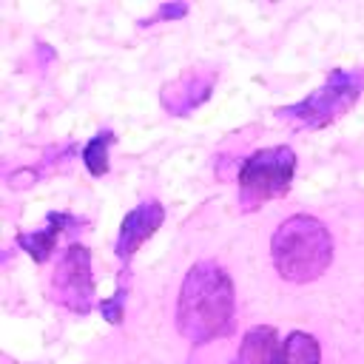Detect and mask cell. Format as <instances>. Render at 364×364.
I'll list each match as a JSON object with an SVG mask.
<instances>
[{"mask_svg":"<svg viewBox=\"0 0 364 364\" xmlns=\"http://www.w3.org/2000/svg\"><path fill=\"white\" fill-rule=\"evenodd\" d=\"M173 318L179 336L196 347L228 338L236 330V290L230 273L216 262H196L179 284Z\"/></svg>","mask_w":364,"mask_h":364,"instance_id":"obj_1","label":"cell"},{"mask_svg":"<svg viewBox=\"0 0 364 364\" xmlns=\"http://www.w3.org/2000/svg\"><path fill=\"white\" fill-rule=\"evenodd\" d=\"M279 336L270 324H256L245 333L233 364H276L279 361Z\"/></svg>","mask_w":364,"mask_h":364,"instance_id":"obj_9","label":"cell"},{"mask_svg":"<svg viewBox=\"0 0 364 364\" xmlns=\"http://www.w3.org/2000/svg\"><path fill=\"white\" fill-rule=\"evenodd\" d=\"M213 85H216V71L193 65L159 88V102L171 117H188L191 111H196L210 100Z\"/></svg>","mask_w":364,"mask_h":364,"instance_id":"obj_6","label":"cell"},{"mask_svg":"<svg viewBox=\"0 0 364 364\" xmlns=\"http://www.w3.org/2000/svg\"><path fill=\"white\" fill-rule=\"evenodd\" d=\"M296 176V151L290 145L259 148L239 165V205L242 210H259L264 202L290 191Z\"/></svg>","mask_w":364,"mask_h":364,"instance_id":"obj_4","label":"cell"},{"mask_svg":"<svg viewBox=\"0 0 364 364\" xmlns=\"http://www.w3.org/2000/svg\"><path fill=\"white\" fill-rule=\"evenodd\" d=\"M162 222H165V208H162L159 199H145L134 210H128L125 219H122V225H119L117 242H114L117 259L128 267L131 256L162 228Z\"/></svg>","mask_w":364,"mask_h":364,"instance_id":"obj_7","label":"cell"},{"mask_svg":"<svg viewBox=\"0 0 364 364\" xmlns=\"http://www.w3.org/2000/svg\"><path fill=\"white\" fill-rule=\"evenodd\" d=\"M270 259L284 282H316L327 273L333 262V236L321 219L310 213H296L284 219L270 236Z\"/></svg>","mask_w":364,"mask_h":364,"instance_id":"obj_2","label":"cell"},{"mask_svg":"<svg viewBox=\"0 0 364 364\" xmlns=\"http://www.w3.org/2000/svg\"><path fill=\"white\" fill-rule=\"evenodd\" d=\"M80 225H82V219H77L74 213L51 210V213H46V225H43L40 230L17 233V247H23V253H28L31 262L43 264V262L51 259L60 233H63V230H71V228H80Z\"/></svg>","mask_w":364,"mask_h":364,"instance_id":"obj_8","label":"cell"},{"mask_svg":"<svg viewBox=\"0 0 364 364\" xmlns=\"http://www.w3.org/2000/svg\"><path fill=\"white\" fill-rule=\"evenodd\" d=\"M276 364H321V344H318V338L304 333V330H293L282 341Z\"/></svg>","mask_w":364,"mask_h":364,"instance_id":"obj_10","label":"cell"},{"mask_svg":"<svg viewBox=\"0 0 364 364\" xmlns=\"http://www.w3.org/2000/svg\"><path fill=\"white\" fill-rule=\"evenodd\" d=\"M48 296L54 304L65 307L68 313L88 316L97 304L94 299V267H91V250L80 242H71L63 256L54 264Z\"/></svg>","mask_w":364,"mask_h":364,"instance_id":"obj_5","label":"cell"},{"mask_svg":"<svg viewBox=\"0 0 364 364\" xmlns=\"http://www.w3.org/2000/svg\"><path fill=\"white\" fill-rule=\"evenodd\" d=\"M364 91L361 68H330L324 82L293 105L276 108V117L296 128H324L344 117Z\"/></svg>","mask_w":364,"mask_h":364,"instance_id":"obj_3","label":"cell"},{"mask_svg":"<svg viewBox=\"0 0 364 364\" xmlns=\"http://www.w3.org/2000/svg\"><path fill=\"white\" fill-rule=\"evenodd\" d=\"M125 296H128V290H125V284H119L117 287V293L111 296V299H102L97 307H100V313H102V318L108 321V324H122V307H125Z\"/></svg>","mask_w":364,"mask_h":364,"instance_id":"obj_12","label":"cell"},{"mask_svg":"<svg viewBox=\"0 0 364 364\" xmlns=\"http://www.w3.org/2000/svg\"><path fill=\"white\" fill-rule=\"evenodd\" d=\"M188 14V3H162L151 17H145L139 26H151V23H168V20H182Z\"/></svg>","mask_w":364,"mask_h":364,"instance_id":"obj_13","label":"cell"},{"mask_svg":"<svg viewBox=\"0 0 364 364\" xmlns=\"http://www.w3.org/2000/svg\"><path fill=\"white\" fill-rule=\"evenodd\" d=\"M114 142H117V134H114L111 128L97 131V134L85 142V148H82V165H85V171H88L91 176H105V173H108V168H111L108 151H111Z\"/></svg>","mask_w":364,"mask_h":364,"instance_id":"obj_11","label":"cell"}]
</instances>
